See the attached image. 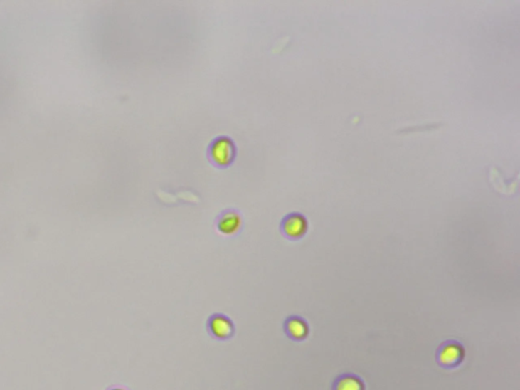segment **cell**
Instances as JSON below:
<instances>
[{"mask_svg": "<svg viewBox=\"0 0 520 390\" xmlns=\"http://www.w3.org/2000/svg\"><path fill=\"white\" fill-rule=\"evenodd\" d=\"M16 70L9 43L0 32V112L9 106L16 91Z\"/></svg>", "mask_w": 520, "mask_h": 390, "instance_id": "6da1fadb", "label": "cell"}, {"mask_svg": "<svg viewBox=\"0 0 520 390\" xmlns=\"http://www.w3.org/2000/svg\"><path fill=\"white\" fill-rule=\"evenodd\" d=\"M238 154L234 140L227 135L215 137L206 149V158L213 167L228 169L234 164Z\"/></svg>", "mask_w": 520, "mask_h": 390, "instance_id": "7a4b0ae2", "label": "cell"}, {"mask_svg": "<svg viewBox=\"0 0 520 390\" xmlns=\"http://www.w3.org/2000/svg\"><path fill=\"white\" fill-rule=\"evenodd\" d=\"M216 229L225 237H236L244 228L242 214L236 209H225L221 211L215 220Z\"/></svg>", "mask_w": 520, "mask_h": 390, "instance_id": "3957f363", "label": "cell"}, {"mask_svg": "<svg viewBox=\"0 0 520 390\" xmlns=\"http://www.w3.org/2000/svg\"><path fill=\"white\" fill-rule=\"evenodd\" d=\"M206 330L213 339L227 342L234 337L236 327L229 316L223 313H215L206 321Z\"/></svg>", "mask_w": 520, "mask_h": 390, "instance_id": "277c9868", "label": "cell"}, {"mask_svg": "<svg viewBox=\"0 0 520 390\" xmlns=\"http://www.w3.org/2000/svg\"><path fill=\"white\" fill-rule=\"evenodd\" d=\"M308 230L307 218L302 214L290 213L282 218L280 223V231L282 236L291 241L302 239Z\"/></svg>", "mask_w": 520, "mask_h": 390, "instance_id": "5b68a950", "label": "cell"}, {"mask_svg": "<svg viewBox=\"0 0 520 390\" xmlns=\"http://www.w3.org/2000/svg\"><path fill=\"white\" fill-rule=\"evenodd\" d=\"M464 349L457 341L444 342L437 351V360L442 367H457L464 359Z\"/></svg>", "mask_w": 520, "mask_h": 390, "instance_id": "8992f818", "label": "cell"}, {"mask_svg": "<svg viewBox=\"0 0 520 390\" xmlns=\"http://www.w3.org/2000/svg\"><path fill=\"white\" fill-rule=\"evenodd\" d=\"M285 334L293 342H303L309 334L307 321L299 315H291L284 322Z\"/></svg>", "mask_w": 520, "mask_h": 390, "instance_id": "52a82bcc", "label": "cell"}, {"mask_svg": "<svg viewBox=\"0 0 520 390\" xmlns=\"http://www.w3.org/2000/svg\"><path fill=\"white\" fill-rule=\"evenodd\" d=\"M334 390H364V386L355 375L346 374L336 380Z\"/></svg>", "mask_w": 520, "mask_h": 390, "instance_id": "ba28073f", "label": "cell"}, {"mask_svg": "<svg viewBox=\"0 0 520 390\" xmlns=\"http://www.w3.org/2000/svg\"><path fill=\"white\" fill-rule=\"evenodd\" d=\"M109 390H128V389H125V387H122V386H115V387H112V389H110Z\"/></svg>", "mask_w": 520, "mask_h": 390, "instance_id": "9c48e42d", "label": "cell"}]
</instances>
